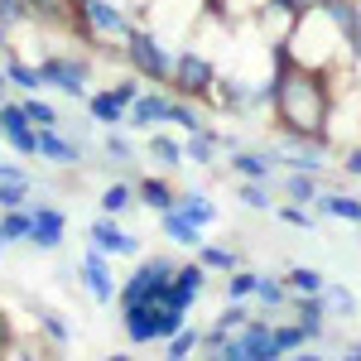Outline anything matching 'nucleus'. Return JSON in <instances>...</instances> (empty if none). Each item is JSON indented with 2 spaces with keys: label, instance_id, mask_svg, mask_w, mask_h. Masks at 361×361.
I'll return each instance as SVG.
<instances>
[{
  "label": "nucleus",
  "instance_id": "f257e3e1",
  "mask_svg": "<svg viewBox=\"0 0 361 361\" xmlns=\"http://www.w3.org/2000/svg\"><path fill=\"white\" fill-rule=\"evenodd\" d=\"M275 126L284 135H323L328 130V111H333V78L328 73H313V68H299L284 54H275Z\"/></svg>",
  "mask_w": 361,
  "mask_h": 361
},
{
  "label": "nucleus",
  "instance_id": "f03ea898",
  "mask_svg": "<svg viewBox=\"0 0 361 361\" xmlns=\"http://www.w3.org/2000/svg\"><path fill=\"white\" fill-rule=\"evenodd\" d=\"M279 54L299 68H313V73H328L333 78L337 68H347V49H342V25L337 15L323 5V10H304L294 15L289 34L279 39Z\"/></svg>",
  "mask_w": 361,
  "mask_h": 361
},
{
  "label": "nucleus",
  "instance_id": "7ed1b4c3",
  "mask_svg": "<svg viewBox=\"0 0 361 361\" xmlns=\"http://www.w3.org/2000/svg\"><path fill=\"white\" fill-rule=\"evenodd\" d=\"M68 29L82 39L87 49H121L135 29V15L126 0H73Z\"/></svg>",
  "mask_w": 361,
  "mask_h": 361
},
{
  "label": "nucleus",
  "instance_id": "20e7f679",
  "mask_svg": "<svg viewBox=\"0 0 361 361\" xmlns=\"http://www.w3.org/2000/svg\"><path fill=\"white\" fill-rule=\"evenodd\" d=\"M135 15V25H145L149 34H159L169 49H183L193 39L197 20L207 15V0H145Z\"/></svg>",
  "mask_w": 361,
  "mask_h": 361
},
{
  "label": "nucleus",
  "instance_id": "39448f33",
  "mask_svg": "<svg viewBox=\"0 0 361 361\" xmlns=\"http://www.w3.org/2000/svg\"><path fill=\"white\" fill-rule=\"evenodd\" d=\"M173 54L178 49H169L159 34H149L145 25L130 29V39L121 44V58L130 63V73H140L145 82H154V87H169V73H173Z\"/></svg>",
  "mask_w": 361,
  "mask_h": 361
},
{
  "label": "nucleus",
  "instance_id": "423d86ee",
  "mask_svg": "<svg viewBox=\"0 0 361 361\" xmlns=\"http://www.w3.org/2000/svg\"><path fill=\"white\" fill-rule=\"evenodd\" d=\"M217 58L193 49V44H183L178 54H173V73H169V92L173 97H188V102H207L212 97V87H217Z\"/></svg>",
  "mask_w": 361,
  "mask_h": 361
},
{
  "label": "nucleus",
  "instance_id": "0eeeda50",
  "mask_svg": "<svg viewBox=\"0 0 361 361\" xmlns=\"http://www.w3.org/2000/svg\"><path fill=\"white\" fill-rule=\"evenodd\" d=\"M169 279H173V260H169V255H145L135 265V275L121 279L116 308H135V304H145V299H159V289H164Z\"/></svg>",
  "mask_w": 361,
  "mask_h": 361
},
{
  "label": "nucleus",
  "instance_id": "6e6552de",
  "mask_svg": "<svg viewBox=\"0 0 361 361\" xmlns=\"http://www.w3.org/2000/svg\"><path fill=\"white\" fill-rule=\"evenodd\" d=\"M39 78L44 87H54L73 102H87V82H92V63L78 54H44L39 58Z\"/></svg>",
  "mask_w": 361,
  "mask_h": 361
},
{
  "label": "nucleus",
  "instance_id": "1a4fd4ad",
  "mask_svg": "<svg viewBox=\"0 0 361 361\" xmlns=\"http://www.w3.org/2000/svg\"><path fill=\"white\" fill-rule=\"evenodd\" d=\"M270 313L265 318H250L241 333H231L226 337V347H222V357L226 361H275L279 352H275V333H270Z\"/></svg>",
  "mask_w": 361,
  "mask_h": 361
},
{
  "label": "nucleus",
  "instance_id": "9d476101",
  "mask_svg": "<svg viewBox=\"0 0 361 361\" xmlns=\"http://www.w3.org/2000/svg\"><path fill=\"white\" fill-rule=\"evenodd\" d=\"M78 279H82V289L97 299V304H116V270H111V255L102 246H87L78 255Z\"/></svg>",
  "mask_w": 361,
  "mask_h": 361
},
{
  "label": "nucleus",
  "instance_id": "9b49d317",
  "mask_svg": "<svg viewBox=\"0 0 361 361\" xmlns=\"http://www.w3.org/2000/svg\"><path fill=\"white\" fill-rule=\"evenodd\" d=\"M0 140H5L20 159H39V126L25 116L20 102H0Z\"/></svg>",
  "mask_w": 361,
  "mask_h": 361
},
{
  "label": "nucleus",
  "instance_id": "f8f14e48",
  "mask_svg": "<svg viewBox=\"0 0 361 361\" xmlns=\"http://www.w3.org/2000/svg\"><path fill=\"white\" fill-rule=\"evenodd\" d=\"M333 159V145L328 135H284V149H279V164L304 169V173H323Z\"/></svg>",
  "mask_w": 361,
  "mask_h": 361
},
{
  "label": "nucleus",
  "instance_id": "ddd939ff",
  "mask_svg": "<svg viewBox=\"0 0 361 361\" xmlns=\"http://www.w3.org/2000/svg\"><path fill=\"white\" fill-rule=\"evenodd\" d=\"M207 265L202 260H188V265H173V279H169L164 289H159V299L173 308H193L197 299H202V289H207Z\"/></svg>",
  "mask_w": 361,
  "mask_h": 361
},
{
  "label": "nucleus",
  "instance_id": "4468645a",
  "mask_svg": "<svg viewBox=\"0 0 361 361\" xmlns=\"http://www.w3.org/2000/svg\"><path fill=\"white\" fill-rule=\"evenodd\" d=\"M169 106H173V92L145 87L130 102V111H126V130H159V126H169Z\"/></svg>",
  "mask_w": 361,
  "mask_h": 361
},
{
  "label": "nucleus",
  "instance_id": "2eb2a0df",
  "mask_svg": "<svg viewBox=\"0 0 361 361\" xmlns=\"http://www.w3.org/2000/svg\"><path fill=\"white\" fill-rule=\"evenodd\" d=\"M34 212V226H29V246L34 250H58L63 236H68V212L54 207V202H29Z\"/></svg>",
  "mask_w": 361,
  "mask_h": 361
},
{
  "label": "nucleus",
  "instance_id": "dca6fc26",
  "mask_svg": "<svg viewBox=\"0 0 361 361\" xmlns=\"http://www.w3.org/2000/svg\"><path fill=\"white\" fill-rule=\"evenodd\" d=\"M87 236H92V246H102L106 255H140V236L126 231V226L116 222V217H106V212L87 226Z\"/></svg>",
  "mask_w": 361,
  "mask_h": 361
},
{
  "label": "nucleus",
  "instance_id": "f3484780",
  "mask_svg": "<svg viewBox=\"0 0 361 361\" xmlns=\"http://www.w3.org/2000/svg\"><path fill=\"white\" fill-rule=\"evenodd\" d=\"M226 164H231L236 178H265V183H270L275 169H279V154L275 149H241V145H236V149L226 154Z\"/></svg>",
  "mask_w": 361,
  "mask_h": 361
},
{
  "label": "nucleus",
  "instance_id": "a211bd4d",
  "mask_svg": "<svg viewBox=\"0 0 361 361\" xmlns=\"http://www.w3.org/2000/svg\"><path fill=\"white\" fill-rule=\"evenodd\" d=\"M289 313H294V323L308 333V342H323V333H328L323 294H294V299H289Z\"/></svg>",
  "mask_w": 361,
  "mask_h": 361
},
{
  "label": "nucleus",
  "instance_id": "6ab92c4d",
  "mask_svg": "<svg viewBox=\"0 0 361 361\" xmlns=\"http://www.w3.org/2000/svg\"><path fill=\"white\" fill-rule=\"evenodd\" d=\"M39 159H49V164H82V145L63 135V126H49V130H39Z\"/></svg>",
  "mask_w": 361,
  "mask_h": 361
},
{
  "label": "nucleus",
  "instance_id": "aec40b11",
  "mask_svg": "<svg viewBox=\"0 0 361 361\" xmlns=\"http://www.w3.org/2000/svg\"><path fill=\"white\" fill-rule=\"evenodd\" d=\"M87 116H92L97 126H106V130H126V102L116 97L111 87L87 92Z\"/></svg>",
  "mask_w": 361,
  "mask_h": 361
},
{
  "label": "nucleus",
  "instance_id": "412c9836",
  "mask_svg": "<svg viewBox=\"0 0 361 361\" xmlns=\"http://www.w3.org/2000/svg\"><path fill=\"white\" fill-rule=\"evenodd\" d=\"M145 159L154 169H183V140H173L159 126V130H149V140H145Z\"/></svg>",
  "mask_w": 361,
  "mask_h": 361
},
{
  "label": "nucleus",
  "instance_id": "4be33fe9",
  "mask_svg": "<svg viewBox=\"0 0 361 361\" xmlns=\"http://www.w3.org/2000/svg\"><path fill=\"white\" fill-rule=\"evenodd\" d=\"M159 226H164V236L173 241V246H188V250H197L207 236H202V226L197 222H188L178 207H169V212H159Z\"/></svg>",
  "mask_w": 361,
  "mask_h": 361
},
{
  "label": "nucleus",
  "instance_id": "5701e85b",
  "mask_svg": "<svg viewBox=\"0 0 361 361\" xmlns=\"http://www.w3.org/2000/svg\"><path fill=\"white\" fill-rule=\"evenodd\" d=\"M0 73L10 78V87H20V92H39V87H44V78H39V63H25L15 49H5V54H0Z\"/></svg>",
  "mask_w": 361,
  "mask_h": 361
},
{
  "label": "nucleus",
  "instance_id": "b1692460",
  "mask_svg": "<svg viewBox=\"0 0 361 361\" xmlns=\"http://www.w3.org/2000/svg\"><path fill=\"white\" fill-rule=\"evenodd\" d=\"M135 202L154 207V212H169V207L178 202V193H173V183H169V178L149 173V178H140V183H135Z\"/></svg>",
  "mask_w": 361,
  "mask_h": 361
},
{
  "label": "nucleus",
  "instance_id": "393cba45",
  "mask_svg": "<svg viewBox=\"0 0 361 361\" xmlns=\"http://www.w3.org/2000/svg\"><path fill=\"white\" fill-rule=\"evenodd\" d=\"M313 207H318L323 217H337V222H357L361 226V197H352V193H318Z\"/></svg>",
  "mask_w": 361,
  "mask_h": 361
},
{
  "label": "nucleus",
  "instance_id": "a878e982",
  "mask_svg": "<svg viewBox=\"0 0 361 361\" xmlns=\"http://www.w3.org/2000/svg\"><path fill=\"white\" fill-rule=\"evenodd\" d=\"M173 207H178L188 222H197L202 231H207V226H217V217H222V212H217V202H212L207 193H178V202H173Z\"/></svg>",
  "mask_w": 361,
  "mask_h": 361
},
{
  "label": "nucleus",
  "instance_id": "bb28decb",
  "mask_svg": "<svg viewBox=\"0 0 361 361\" xmlns=\"http://www.w3.org/2000/svg\"><path fill=\"white\" fill-rule=\"evenodd\" d=\"M169 126H178L183 135H188V130H202V126H207V116H202V102L173 97V106H169Z\"/></svg>",
  "mask_w": 361,
  "mask_h": 361
},
{
  "label": "nucleus",
  "instance_id": "cd10ccee",
  "mask_svg": "<svg viewBox=\"0 0 361 361\" xmlns=\"http://www.w3.org/2000/svg\"><path fill=\"white\" fill-rule=\"evenodd\" d=\"M130 207H140L135 183H106V188H102V212H106V217H126Z\"/></svg>",
  "mask_w": 361,
  "mask_h": 361
},
{
  "label": "nucleus",
  "instance_id": "c85d7f7f",
  "mask_svg": "<svg viewBox=\"0 0 361 361\" xmlns=\"http://www.w3.org/2000/svg\"><path fill=\"white\" fill-rule=\"evenodd\" d=\"M29 226H34V212L25 207H10V212H0V236H5V246H15V241H29Z\"/></svg>",
  "mask_w": 361,
  "mask_h": 361
},
{
  "label": "nucleus",
  "instance_id": "c756f323",
  "mask_svg": "<svg viewBox=\"0 0 361 361\" xmlns=\"http://www.w3.org/2000/svg\"><path fill=\"white\" fill-rule=\"evenodd\" d=\"M323 284H328V275H323L318 265H294V270L284 275V289H289V294H323Z\"/></svg>",
  "mask_w": 361,
  "mask_h": 361
},
{
  "label": "nucleus",
  "instance_id": "7c9ffc66",
  "mask_svg": "<svg viewBox=\"0 0 361 361\" xmlns=\"http://www.w3.org/2000/svg\"><path fill=\"white\" fill-rule=\"evenodd\" d=\"M197 260H202L212 275H226V270L241 265V255H236L231 246H217V241H202V246H197Z\"/></svg>",
  "mask_w": 361,
  "mask_h": 361
},
{
  "label": "nucleus",
  "instance_id": "2f4dec72",
  "mask_svg": "<svg viewBox=\"0 0 361 361\" xmlns=\"http://www.w3.org/2000/svg\"><path fill=\"white\" fill-rule=\"evenodd\" d=\"M284 193H289V202H313V197L323 193L318 188V173H304V169H289V178H284Z\"/></svg>",
  "mask_w": 361,
  "mask_h": 361
},
{
  "label": "nucleus",
  "instance_id": "473e14b6",
  "mask_svg": "<svg viewBox=\"0 0 361 361\" xmlns=\"http://www.w3.org/2000/svg\"><path fill=\"white\" fill-rule=\"evenodd\" d=\"M323 308H328V318H352L357 313V294L347 284H323Z\"/></svg>",
  "mask_w": 361,
  "mask_h": 361
},
{
  "label": "nucleus",
  "instance_id": "72a5a7b5",
  "mask_svg": "<svg viewBox=\"0 0 361 361\" xmlns=\"http://www.w3.org/2000/svg\"><path fill=\"white\" fill-rule=\"evenodd\" d=\"M20 106H25V116L34 121V126H39V130H49V126H63L58 106H54V102H44L39 92H25V102H20Z\"/></svg>",
  "mask_w": 361,
  "mask_h": 361
},
{
  "label": "nucleus",
  "instance_id": "f704fd0d",
  "mask_svg": "<svg viewBox=\"0 0 361 361\" xmlns=\"http://www.w3.org/2000/svg\"><path fill=\"white\" fill-rule=\"evenodd\" d=\"M270 333H275V352H279V357L304 352V347H308V333L299 328V323H270Z\"/></svg>",
  "mask_w": 361,
  "mask_h": 361
},
{
  "label": "nucleus",
  "instance_id": "c9c22d12",
  "mask_svg": "<svg viewBox=\"0 0 361 361\" xmlns=\"http://www.w3.org/2000/svg\"><path fill=\"white\" fill-rule=\"evenodd\" d=\"M236 197L246 202L250 212H270V207H275V202H270V183H265V178H241Z\"/></svg>",
  "mask_w": 361,
  "mask_h": 361
},
{
  "label": "nucleus",
  "instance_id": "e433bc0d",
  "mask_svg": "<svg viewBox=\"0 0 361 361\" xmlns=\"http://www.w3.org/2000/svg\"><path fill=\"white\" fill-rule=\"evenodd\" d=\"M255 299H260V304H265L270 313H275V308H289V299H294V294L284 289V279L260 275V279H255Z\"/></svg>",
  "mask_w": 361,
  "mask_h": 361
},
{
  "label": "nucleus",
  "instance_id": "4c0bfd02",
  "mask_svg": "<svg viewBox=\"0 0 361 361\" xmlns=\"http://www.w3.org/2000/svg\"><path fill=\"white\" fill-rule=\"evenodd\" d=\"M255 270L246 265H236V270H226V299H255Z\"/></svg>",
  "mask_w": 361,
  "mask_h": 361
},
{
  "label": "nucleus",
  "instance_id": "58836bf2",
  "mask_svg": "<svg viewBox=\"0 0 361 361\" xmlns=\"http://www.w3.org/2000/svg\"><path fill=\"white\" fill-rule=\"evenodd\" d=\"M39 333L49 337L54 347H68V342H73V328L63 323V313H54V308H44V313H39Z\"/></svg>",
  "mask_w": 361,
  "mask_h": 361
},
{
  "label": "nucleus",
  "instance_id": "ea45409f",
  "mask_svg": "<svg viewBox=\"0 0 361 361\" xmlns=\"http://www.w3.org/2000/svg\"><path fill=\"white\" fill-rule=\"evenodd\" d=\"M29 202V178H0V212Z\"/></svg>",
  "mask_w": 361,
  "mask_h": 361
},
{
  "label": "nucleus",
  "instance_id": "a19ab883",
  "mask_svg": "<svg viewBox=\"0 0 361 361\" xmlns=\"http://www.w3.org/2000/svg\"><path fill=\"white\" fill-rule=\"evenodd\" d=\"M0 25H5V29L34 25V10H29V0H0Z\"/></svg>",
  "mask_w": 361,
  "mask_h": 361
},
{
  "label": "nucleus",
  "instance_id": "79ce46f5",
  "mask_svg": "<svg viewBox=\"0 0 361 361\" xmlns=\"http://www.w3.org/2000/svg\"><path fill=\"white\" fill-rule=\"evenodd\" d=\"M102 145H106V154H111L116 164H130V159H135V145H130V135H126V130H106V140H102Z\"/></svg>",
  "mask_w": 361,
  "mask_h": 361
},
{
  "label": "nucleus",
  "instance_id": "37998d69",
  "mask_svg": "<svg viewBox=\"0 0 361 361\" xmlns=\"http://www.w3.org/2000/svg\"><path fill=\"white\" fill-rule=\"evenodd\" d=\"M197 342H202V333L183 323V328H178V333H173V337L164 342V347H169V357H188V352H197Z\"/></svg>",
  "mask_w": 361,
  "mask_h": 361
},
{
  "label": "nucleus",
  "instance_id": "c03bdc74",
  "mask_svg": "<svg viewBox=\"0 0 361 361\" xmlns=\"http://www.w3.org/2000/svg\"><path fill=\"white\" fill-rule=\"evenodd\" d=\"M275 217H279V222H289V226H299V231L313 226V212H308L304 202H284V207H275Z\"/></svg>",
  "mask_w": 361,
  "mask_h": 361
},
{
  "label": "nucleus",
  "instance_id": "a18cd8bd",
  "mask_svg": "<svg viewBox=\"0 0 361 361\" xmlns=\"http://www.w3.org/2000/svg\"><path fill=\"white\" fill-rule=\"evenodd\" d=\"M111 92L121 97V102H126V111H130V102H135L140 92H145V78H140V73H130V78H121V82H111Z\"/></svg>",
  "mask_w": 361,
  "mask_h": 361
},
{
  "label": "nucleus",
  "instance_id": "49530a36",
  "mask_svg": "<svg viewBox=\"0 0 361 361\" xmlns=\"http://www.w3.org/2000/svg\"><path fill=\"white\" fill-rule=\"evenodd\" d=\"M226 337H231V333H222V328H217V323H212V328H207V333H202V342H197V347H202V352H212V357H222Z\"/></svg>",
  "mask_w": 361,
  "mask_h": 361
},
{
  "label": "nucleus",
  "instance_id": "de8ad7c7",
  "mask_svg": "<svg viewBox=\"0 0 361 361\" xmlns=\"http://www.w3.org/2000/svg\"><path fill=\"white\" fill-rule=\"evenodd\" d=\"M275 5H284L289 15H304V10H323V5H333V0H275Z\"/></svg>",
  "mask_w": 361,
  "mask_h": 361
},
{
  "label": "nucleus",
  "instance_id": "09e8293b",
  "mask_svg": "<svg viewBox=\"0 0 361 361\" xmlns=\"http://www.w3.org/2000/svg\"><path fill=\"white\" fill-rule=\"evenodd\" d=\"M10 337H15V333H10V318L0 313V357H5V347H10Z\"/></svg>",
  "mask_w": 361,
  "mask_h": 361
},
{
  "label": "nucleus",
  "instance_id": "8fccbe9b",
  "mask_svg": "<svg viewBox=\"0 0 361 361\" xmlns=\"http://www.w3.org/2000/svg\"><path fill=\"white\" fill-rule=\"evenodd\" d=\"M0 102H10V78L0 73Z\"/></svg>",
  "mask_w": 361,
  "mask_h": 361
},
{
  "label": "nucleus",
  "instance_id": "3c124183",
  "mask_svg": "<svg viewBox=\"0 0 361 361\" xmlns=\"http://www.w3.org/2000/svg\"><path fill=\"white\" fill-rule=\"evenodd\" d=\"M5 49H10V29L0 25V54H5Z\"/></svg>",
  "mask_w": 361,
  "mask_h": 361
},
{
  "label": "nucleus",
  "instance_id": "603ef678",
  "mask_svg": "<svg viewBox=\"0 0 361 361\" xmlns=\"http://www.w3.org/2000/svg\"><path fill=\"white\" fill-rule=\"evenodd\" d=\"M347 357H357V361H361V337L352 342V347H347Z\"/></svg>",
  "mask_w": 361,
  "mask_h": 361
},
{
  "label": "nucleus",
  "instance_id": "864d4df0",
  "mask_svg": "<svg viewBox=\"0 0 361 361\" xmlns=\"http://www.w3.org/2000/svg\"><path fill=\"white\" fill-rule=\"evenodd\" d=\"M0 250H5V236H0Z\"/></svg>",
  "mask_w": 361,
  "mask_h": 361
}]
</instances>
